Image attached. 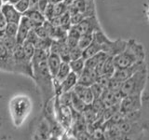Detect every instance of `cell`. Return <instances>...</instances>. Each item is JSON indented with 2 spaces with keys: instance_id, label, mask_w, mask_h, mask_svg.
Wrapping results in <instances>:
<instances>
[{
  "instance_id": "6da1fadb",
  "label": "cell",
  "mask_w": 149,
  "mask_h": 140,
  "mask_svg": "<svg viewBox=\"0 0 149 140\" xmlns=\"http://www.w3.org/2000/svg\"><path fill=\"white\" fill-rule=\"evenodd\" d=\"M49 51L40 49H36V52L32 59L33 65V79L38 87L43 106L55 96L53 78L49 73L47 64V59Z\"/></svg>"
},
{
  "instance_id": "7a4b0ae2",
  "label": "cell",
  "mask_w": 149,
  "mask_h": 140,
  "mask_svg": "<svg viewBox=\"0 0 149 140\" xmlns=\"http://www.w3.org/2000/svg\"><path fill=\"white\" fill-rule=\"evenodd\" d=\"M146 60V50L142 43L135 39H129L122 52L113 57L116 68H124Z\"/></svg>"
},
{
  "instance_id": "3957f363",
  "label": "cell",
  "mask_w": 149,
  "mask_h": 140,
  "mask_svg": "<svg viewBox=\"0 0 149 140\" xmlns=\"http://www.w3.org/2000/svg\"><path fill=\"white\" fill-rule=\"evenodd\" d=\"M33 108L29 96L19 94L12 97L9 101V113L12 123L15 127H21L31 114Z\"/></svg>"
},
{
  "instance_id": "277c9868",
  "label": "cell",
  "mask_w": 149,
  "mask_h": 140,
  "mask_svg": "<svg viewBox=\"0 0 149 140\" xmlns=\"http://www.w3.org/2000/svg\"><path fill=\"white\" fill-rule=\"evenodd\" d=\"M148 80V68L144 65L130 78L123 81L120 93L122 97L128 95H142Z\"/></svg>"
},
{
  "instance_id": "5b68a950",
  "label": "cell",
  "mask_w": 149,
  "mask_h": 140,
  "mask_svg": "<svg viewBox=\"0 0 149 140\" xmlns=\"http://www.w3.org/2000/svg\"><path fill=\"white\" fill-rule=\"evenodd\" d=\"M93 40H95L99 44L101 51L106 53L108 56H111V57H114L118 53L122 52L127 46L128 41L124 39L111 40L106 36L102 30L93 34Z\"/></svg>"
},
{
  "instance_id": "8992f818",
  "label": "cell",
  "mask_w": 149,
  "mask_h": 140,
  "mask_svg": "<svg viewBox=\"0 0 149 140\" xmlns=\"http://www.w3.org/2000/svg\"><path fill=\"white\" fill-rule=\"evenodd\" d=\"M14 59V73L22 74L33 78L32 61L28 59L23 52L22 45H17L12 51Z\"/></svg>"
},
{
  "instance_id": "52a82bcc",
  "label": "cell",
  "mask_w": 149,
  "mask_h": 140,
  "mask_svg": "<svg viewBox=\"0 0 149 140\" xmlns=\"http://www.w3.org/2000/svg\"><path fill=\"white\" fill-rule=\"evenodd\" d=\"M142 107V95H128L122 97L119 103V111L123 115L137 111Z\"/></svg>"
},
{
  "instance_id": "ba28073f",
  "label": "cell",
  "mask_w": 149,
  "mask_h": 140,
  "mask_svg": "<svg viewBox=\"0 0 149 140\" xmlns=\"http://www.w3.org/2000/svg\"><path fill=\"white\" fill-rule=\"evenodd\" d=\"M80 34H94L98 31H102V27L96 15L88 16L84 18L83 20L77 24Z\"/></svg>"
},
{
  "instance_id": "9c48e42d",
  "label": "cell",
  "mask_w": 149,
  "mask_h": 140,
  "mask_svg": "<svg viewBox=\"0 0 149 140\" xmlns=\"http://www.w3.org/2000/svg\"><path fill=\"white\" fill-rule=\"evenodd\" d=\"M0 70L14 73V59L12 51L8 50L0 41Z\"/></svg>"
},
{
  "instance_id": "30bf717a",
  "label": "cell",
  "mask_w": 149,
  "mask_h": 140,
  "mask_svg": "<svg viewBox=\"0 0 149 140\" xmlns=\"http://www.w3.org/2000/svg\"><path fill=\"white\" fill-rule=\"evenodd\" d=\"M144 65H146V61L143 62H139L136 63L128 67H124V68H116L115 73L113 75V77L116 79H118L119 81H125L126 79H128L129 78H130L134 73H136L138 70H140L141 68H143Z\"/></svg>"
},
{
  "instance_id": "8fae6325",
  "label": "cell",
  "mask_w": 149,
  "mask_h": 140,
  "mask_svg": "<svg viewBox=\"0 0 149 140\" xmlns=\"http://www.w3.org/2000/svg\"><path fill=\"white\" fill-rule=\"evenodd\" d=\"M0 12L2 13L4 18L6 19L7 22H13L19 24L21 19L22 17V14L19 12L16 8L14 7V5L4 3L3 6L0 8Z\"/></svg>"
},
{
  "instance_id": "7c38bea8",
  "label": "cell",
  "mask_w": 149,
  "mask_h": 140,
  "mask_svg": "<svg viewBox=\"0 0 149 140\" xmlns=\"http://www.w3.org/2000/svg\"><path fill=\"white\" fill-rule=\"evenodd\" d=\"M33 29L30 21L24 15H22L18 25V33L16 36V41L19 45H22L26 40V37L29 34L30 30Z\"/></svg>"
},
{
  "instance_id": "4fadbf2b",
  "label": "cell",
  "mask_w": 149,
  "mask_h": 140,
  "mask_svg": "<svg viewBox=\"0 0 149 140\" xmlns=\"http://www.w3.org/2000/svg\"><path fill=\"white\" fill-rule=\"evenodd\" d=\"M98 75L93 69H90L85 67L83 70V72L80 74V76L78 77L77 84L86 87H91L93 83L96 82Z\"/></svg>"
},
{
  "instance_id": "5bb4252c",
  "label": "cell",
  "mask_w": 149,
  "mask_h": 140,
  "mask_svg": "<svg viewBox=\"0 0 149 140\" xmlns=\"http://www.w3.org/2000/svg\"><path fill=\"white\" fill-rule=\"evenodd\" d=\"M121 99H122V95L120 93L111 92L108 89H104V91L101 96V100L104 103L105 107L119 104Z\"/></svg>"
},
{
  "instance_id": "9a60e30c",
  "label": "cell",
  "mask_w": 149,
  "mask_h": 140,
  "mask_svg": "<svg viewBox=\"0 0 149 140\" xmlns=\"http://www.w3.org/2000/svg\"><path fill=\"white\" fill-rule=\"evenodd\" d=\"M23 15L28 18L33 28L43 25V23L46 21L44 14L40 12L38 9H28Z\"/></svg>"
},
{
  "instance_id": "2e32d148",
  "label": "cell",
  "mask_w": 149,
  "mask_h": 140,
  "mask_svg": "<svg viewBox=\"0 0 149 140\" xmlns=\"http://www.w3.org/2000/svg\"><path fill=\"white\" fill-rule=\"evenodd\" d=\"M72 91L76 93L82 101L85 102L87 105L91 104L93 100H94V97H93L91 87H86V86H82V85H79V84H77Z\"/></svg>"
},
{
  "instance_id": "e0dca14e",
  "label": "cell",
  "mask_w": 149,
  "mask_h": 140,
  "mask_svg": "<svg viewBox=\"0 0 149 140\" xmlns=\"http://www.w3.org/2000/svg\"><path fill=\"white\" fill-rule=\"evenodd\" d=\"M62 63H63V61L59 56V54L55 52L49 53L48 59H47V64H48V67H49V73L51 75V77H52V78H55Z\"/></svg>"
},
{
  "instance_id": "ac0fdd59",
  "label": "cell",
  "mask_w": 149,
  "mask_h": 140,
  "mask_svg": "<svg viewBox=\"0 0 149 140\" xmlns=\"http://www.w3.org/2000/svg\"><path fill=\"white\" fill-rule=\"evenodd\" d=\"M77 80H78V76L77 74H74V72H70L67 77L64 78V80L61 84L60 87V94L63 92H71L73 89L74 88V86L77 84Z\"/></svg>"
},
{
  "instance_id": "d6986e66",
  "label": "cell",
  "mask_w": 149,
  "mask_h": 140,
  "mask_svg": "<svg viewBox=\"0 0 149 140\" xmlns=\"http://www.w3.org/2000/svg\"><path fill=\"white\" fill-rule=\"evenodd\" d=\"M50 134H51V132H50V128H49L48 121H47L46 119L42 118L41 120L39 121L38 125H37L34 136H36L41 139H49Z\"/></svg>"
},
{
  "instance_id": "ffe728a7",
  "label": "cell",
  "mask_w": 149,
  "mask_h": 140,
  "mask_svg": "<svg viewBox=\"0 0 149 140\" xmlns=\"http://www.w3.org/2000/svg\"><path fill=\"white\" fill-rule=\"evenodd\" d=\"M115 70H116V66L114 64L113 57L109 56V57L104 61V63L102 64L101 71H100V75H104V76L112 78L115 73Z\"/></svg>"
},
{
  "instance_id": "44dd1931",
  "label": "cell",
  "mask_w": 149,
  "mask_h": 140,
  "mask_svg": "<svg viewBox=\"0 0 149 140\" xmlns=\"http://www.w3.org/2000/svg\"><path fill=\"white\" fill-rule=\"evenodd\" d=\"M87 106L88 105L85 102L82 101L76 93H74L73 91H71V107L74 110L82 113V112L85 110Z\"/></svg>"
},
{
  "instance_id": "7402d4cb",
  "label": "cell",
  "mask_w": 149,
  "mask_h": 140,
  "mask_svg": "<svg viewBox=\"0 0 149 140\" xmlns=\"http://www.w3.org/2000/svg\"><path fill=\"white\" fill-rule=\"evenodd\" d=\"M68 64H69L71 71L74 72V74H77L78 77L80 76V74L83 72L84 68H85V59L83 57L77 59V60L70 61Z\"/></svg>"
},
{
  "instance_id": "603a6c76",
  "label": "cell",
  "mask_w": 149,
  "mask_h": 140,
  "mask_svg": "<svg viewBox=\"0 0 149 140\" xmlns=\"http://www.w3.org/2000/svg\"><path fill=\"white\" fill-rule=\"evenodd\" d=\"M22 47L23 52H24L25 56L29 60L32 61L33 57H34V54L36 52V47H35V45L33 44V43H31V42L25 40L22 44Z\"/></svg>"
},
{
  "instance_id": "cb8c5ba5",
  "label": "cell",
  "mask_w": 149,
  "mask_h": 140,
  "mask_svg": "<svg viewBox=\"0 0 149 140\" xmlns=\"http://www.w3.org/2000/svg\"><path fill=\"white\" fill-rule=\"evenodd\" d=\"M93 39V34H82L78 39V47L82 50L90 45Z\"/></svg>"
},
{
  "instance_id": "d4e9b609",
  "label": "cell",
  "mask_w": 149,
  "mask_h": 140,
  "mask_svg": "<svg viewBox=\"0 0 149 140\" xmlns=\"http://www.w3.org/2000/svg\"><path fill=\"white\" fill-rule=\"evenodd\" d=\"M18 25L17 23L13 22H8L7 26L5 28V36H9V37H15L18 33Z\"/></svg>"
},
{
  "instance_id": "484cf974",
  "label": "cell",
  "mask_w": 149,
  "mask_h": 140,
  "mask_svg": "<svg viewBox=\"0 0 149 140\" xmlns=\"http://www.w3.org/2000/svg\"><path fill=\"white\" fill-rule=\"evenodd\" d=\"M0 41H1L2 43L6 46V48L10 51H13V50L15 49V47L18 45L15 37H9L7 36H4V37Z\"/></svg>"
},
{
  "instance_id": "4316f807",
  "label": "cell",
  "mask_w": 149,
  "mask_h": 140,
  "mask_svg": "<svg viewBox=\"0 0 149 140\" xmlns=\"http://www.w3.org/2000/svg\"><path fill=\"white\" fill-rule=\"evenodd\" d=\"M122 83H123L122 81H119V80H118V79H116L114 78H111L107 89H108V90L111 91V92L120 93V90H121V86H122ZM120 94H121V93H120Z\"/></svg>"
},
{
  "instance_id": "83f0119b",
  "label": "cell",
  "mask_w": 149,
  "mask_h": 140,
  "mask_svg": "<svg viewBox=\"0 0 149 140\" xmlns=\"http://www.w3.org/2000/svg\"><path fill=\"white\" fill-rule=\"evenodd\" d=\"M67 8L68 6L63 2H61L58 4H54L53 5V13H54V17H59L61 15H63V13L67 11Z\"/></svg>"
},
{
  "instance_id": "f1b7e54d",
  "label": "cell",
  "mask_w": 149,
  "mask_h": 140,
  "mask_svg": "<svg viewBox=\"0 0 149 140\" xmlns=\"http://www.w3.org/2000/svg\"><path fill=\"white\" fill-rule=\"evenodd\" d=\"M14 7L16 8L19 12L23 15L29 9V0H20V1L14 5Z\"/></svg>"
},
{
  "instance_id": "f546056e",
  "label": "cell",
  "mask_w": 149,
  "mask_h": 140,
  "mask_svg": "<svg viewBox=\"0 0 149 140\" xmlns=\"http://www.w3.org/2000/svg\"><path fill=\"white\" fill-rule=\"evenodd\" d=\"M91 90L92 92V94H93V97H94V99H98V98H101L102 92H104V89L102 88L100 84L95 82L91 86Z\"/></svg>"
},
{
  "instance_id": "4dcf8cb0",
  "label": "cell",
  "mask_w": 149,
  "mask_h": 140,
  "mask_svg": "<svg viewBox=\"0 0 149 140\" xmlns=\"http://www.w3.org/2000/svg\"><path fill=\"white\" fill-rule=\"evenodd\" d=\"M82 53H83V50L79 48L78 46L74 47V48H72L71 50H70V52H69L70 61L81 58L82 57Z\"/></svg>"
},
{
  "instance_id": "1f68e13d",
  "label": "cell",
  "mask_w": 149,
  "mask_h": 140,
  "mask_svg": "<svg viewBox=\"0 0 149 140\" xmlns=\"http://www.w3.org/2000/svg\"><path fill=\"white\" fill-rule=\"evenodd\" d=\"M33 29L35 30L36 34L37 35V36L40 37V38H47V37H49L48 33H47V31H46V29L44 28L43 25L36 27V28H33Z\"/></svg>"
},
{
  "instance_id": "d6a6232c",
  "label": "cell",
  "mask_w": 149,
  "mask_h": 140,
  "mask_svg": "<svg viewBox=\"0 0 149 140\" xmlns=\"http://www.w3.org/2000/svg\"><path fill=\"white\" fill-rule=\"evenodd\" d=\"M49 0H39L38 1V10L42 13H44L46 8L49 5Z\"/></svg>"
},
{
  "instance_id": "836d02e7",
  "label": "cell",
  "mask_w": 149,
  "mask_h": 140,
  "mask_svg": "<svg viewBox=\"0 0 149 140\" xmlns=\"http://www.w3.org/2000/svg\"><path fill=\"white\" fill-rule=\"evenodd\" d=\"M39 0H29V9H38Z\"/></svg>"
},
{
  "instance_id": "e575fe53",
  "label": "cell",
  "mask_w": 149,
  "mask_h": 140,
  "mask_svg": "<svg viewBox=\"0 0 149 140\" xmlns=\"http://www.w3.org/2000/svg\"><path fill=\"white\" fill-rule=\"evenodd\" d=\"M49 140H61V136H57V135L50 134V136L49 137Z\"/></svg>"
},
{
  "instance_id": "d590c367",
  "label": "cell",
  "mask_w": 149,
  "mask_h": 140,
  "mask_svg": "<svg viewBox=\"0 0 149 140\" xmlns=\"http://www.w3.org/2000/svg\"><path fill=\"white\" fill-rule=\"evenodd\" d=\"M61 140H68V133L65 132L62 134V136H61Z\"/></svg>"
},
{
  "instance_id": "8d00e7d4",
  "label": "cell",
  "mask_w": 149,
  "mask_h": 140,
  "mask_svg": "<svg viewBox=\"0 0 149 140\" xmlns=\"http://www.w3.org/2000/svg\"><path fill=\"white\" fill-rule=\"evenodd\" d=\"M61 2H63V0H49V3L50 4H58V3H61Z\"/></svg>"
},
{
  "instance_id": "74e56055",
  "label": "cell",
  "mask_w": 149,
  "mask_h": 140,
  "mask_svg": "<svg viewBox=\"0 0 149 140\" xmlns=\"http://www.w3.org/2000/svg\"><path fill=\"white\" fill-rule=\"evenodd\" d=\"M74 1H76V0H63V3H65L67 6H69V5H71Z\"/></svg>"
},
{
  "instance_id": "f35d334b",
  "label": "cell",
  "mask_w": 149,
  "mask_h": 140,
  "mask_svg": "<svg viewBox=\"0 0 149 140\" xmlns=\"http://www.w3.org/2000/svg\"><path fill=\"white\" fill-rule=\"evenodd\" d=\"M20 0H8L7 1V3H8V4H11V5H15L17 2H19Z\"/></svg>"
},
{
  "instance_id": "ab89813d",
  "label": "cell",
  "mask_w": 149,
  "mask_h": 140,
  "mask_svg": "<svg viewBox=\"0 0 149 140\" xmlns=\"http://www.w3.org/2000/svg\"><path fill=\"white\" fill-rule=\"evenodd\" d=\"M3 4H4L3 0H0V8H1V7L3 6Z\"/></svg>"
},
{
  "instance_id": "60d3db41",
  "label": "cell",
  "mask_w": 149,
  "mask_h": 140,
  "mask_svg": "<svg viewBox=\"0 0 149 140\" xmlns=\"http://www.w3.org/2000/svg\"><path fill=\"white\" fill-rule=\"evenodd\" d=\"M7 1H8V0H3V2H4V3H7Z\"/></svg>"
},
{
  "instance_id": "b9f144b4",
  "label": "cell",
  "mask_w": 149,
  "mask_h": 140,
  "mask_svg": "<svg viewBox=\"0 0 149 140\" xmlns=\"http://www.w3.org/2000/svg\"><path fill=\"white\" fill-rule=\"evenodd\" d=\"M148 17H149V9H148Z\"/></svg>"
},
{
  "instance_id": "7bdbcfd3",
  "label": "cell",
  "mask_w": 149,
  "mask_h": 140,
  "mask_svg": "<svg viewBox=\"0 0 149 140\" xmlns=\"http://www.w3.org/2000/svg\"><path fill=\"white\" fill-rule=\"evenodd\" d=\"M0 17H1V12H0Z\"/></svg>"
}]
</instances>
